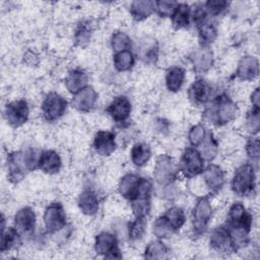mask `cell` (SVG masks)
Segmentation results:
<instances>
[{
	"instance_id": "cell-1",
	"label": "cell",
	"mask_w": 260,
	"mask_h": 260,
	"mask_svg": "<svg viewBox=\"0 0 260 260\" xmlns=\"http://www.w3.org/2000/svg\"><path fill=\"white\" fill-rule=\"evenodd\" d=\"M151 183L134 174H128L122 178L119 184L120 194L130 201L139 197H150Z\"/></svg>"
},
{
	"instance_id": "cell-2",
	"label": "cell",
	"mask_w": 260,
	"mask_h": 260,
	"mask_svg": "<svg viewBox=\"0 0 260 260\" xmlns=\"http://www.w3.org/2000/svg\"><path fill=\"white\" fill-rule=\"evenodd\" d=\"M238 111L237 105L228 96L222 95L218 96L214 102V106L207 110L206 116L212 123L222 125L235 119Z\"/></svg>"
},
{
	"instance_id": "cell-3",
	"label": "cell",
	"mask_w": 260,
	"mask_h": 260,
	"mask_svg": "<svg viewBox=\"0 0 260 260\" xmlns=\"http://www.w3.org/2000/svg\"><path fill=\"white\" fill-rule=\"evenodd\" d=\"M232 188L240 196L249 195L255 188V173L251 165L241 166L235 173Z\"/></svg>"
},
{
	"instance_id": "cell-4",
	"label": "cell",
	"mask_w": 260,
	"mask_h": 260,
	"mask_svg": "<svg viewBox=\"0 0 260 260\" xmlns=\"http://www.w3.org/2000/svg\"><path fill=\"white\" fill-rule=\"evenodd\" d=\"M203 160L204 159L202 158V156L200 155L197 149L189 147L185 149L182 155L180 169L186 177L188 178L195 177L203 172V169H204Z\"/></svg>"
},
{
	"instance_id": "cell-5",
	"label": "cell",
	"mask_w": 260,
	"mask_h": 260,
	"mask_svg": "<svg viewBox=\"0 0 260 260\" xmlns=\"http://www.w3.org/2000/svg\"><path fill=\"white\" fill-rule=\"evenodd\" d=\"M66 100L56 92L49 93L42 104L43 115L48 121H55L62 117L66 111Z\"/></svg>"
},
{
	"instance_id": "cell-6",
	"label": "cell",
	"mask_w": 260,
	"mask_h": 260,
	"mask_svg": "<svg viewBox=\"0 0 260 260\" xmlns=\"http://www.w3.org/2000/svg\"><path fill=\"white\" fill-rule=\"evenodd\" d=\"M212 215V208L207 198H200L193 209V230L196 234L203 233Z\"/></svg>"
},
{
	"instance_id": "cell-7",
	"label": "cell",
	"mask_w": 260,
	"mask_h": 260,
	"mask_svg": "<svg viewBox=\"0 0 260 260\" xmlns=\"http://www.w3.org/2000/svg\"><path fill=\"white\" fill-rule=\"evenodd\" d=\"M94 249L99 255H103L105 258L114 259L122 257L118 248L117 239L110 233L103 232L96 236Z\"/></svg>"
},
{
	"instance_id": "cell-8",
	"label": "cell",
	"mask_w": 260,
	"mask_h": 260,
	"mask_svg": "<svg viewBox=\"0 0 260 260\" xmlns=\"http://www.w3.org/2000/svg\"><path fill=\"white\" fill-rule=\"evenodd\" d=\"M44 222L49 233H56L65 228L66 214L63 206L59 203H52L46 208L44 214Z\"/></svg>"
},
{
	"instance_id": "cell-9",
	"label": "cell",
	"mask_w": 260,
	"mask_h": 260,
	"mask_svg": "<svg viewBox=\"0 0 260 260\" xmlns=\"http://www.w3.org/2000/svg\"><path fill=\"white\" fill-rule=\"evenodd\" d=\"M28 106L25 101L19 100L9 103L5 109V116L8 123L14 127L21 126L28 118Z\"/></svg>"
},
{
	"instance_id": "cell-10",
	"label": "cell",
	"mask_w": 260,
	"mask_h": 260,
	"mask_svg": "<svg viewBox=\"0 0 260 260\" xmlns=\"http://www.w3.org/2000/svg\"><path fill=\"white\" fill-rule=\"evenodd\" d=\"M176 169L173 159L168 155H160L154 169V178L160 185H167L175 179Z\"/></svg>"
},
{
	"instance_id": "cell-11",
	"label": "cell",
	"mask_w": 260,
	"mask_h": 260,
	"mask_svg": "<svg viewBox=\"0 0 260 260\" xmlns=\"http://www.w3.org/2000/svg\"><path fill=\"white\" fill-rule=\"evenodd\" d=\"M107 112L117 123L125 122L131 112L130 101L124 95H119L112 101L107 109Z\"/></svg>"
},
{
	"instance_id": "cell-12",
	"label": "cell",
	"mask_w": 260,
	"mask_h": 260,
	"mask_svg": "<svg viewBox=\"0 0 260 260\" xmlns=\"http://www.w3.org/2000/svg\"><path fill=\"white\" fill-rule=\"evenodd\" d=\"M210 246L213 250L221 253H228L235 250L228 228L218 226L212 232L210 237Z\"/></svg>"
},
{
	"instance_id": "cell-13",
	"label": "cell",
	"mask_w": 260,
	"mask_h": 260,
	"mask_svg": "<svg viewBox=\"0 0 260 260\" xmlns=\"http://www.w3.org/2000/svg\"><path fill=\"white\" fill-rule=\"evenodd\" d=\"M14 223L19 234H31L36 224V214L34 210L30 207L19 209L14 216Z\"/></svg>"
},
{
	"instance_id": "cell-14",
	"label": "cell",
	"mask_w": 260,
	"mask_h": 260,
	"mask_svg": "<svg viewBox=\"0 0 260 260\" xmlns=\"http://www.w3.org/2000/svg\"><path fill=\"white\" fill-rule=\"evenodd\" d=\"M93 146L101 155H110L116 148L115 135L111 131H99L93 140Z\"/></svg>"
},
{
	"instance_id": "cell-15",
	"label": "cell",
	"mask_w": 260,
	"mask_h": 260,
	"mask_svg": "<svg viewBox=\"0 0 260 260\" xmlns=\"http://www.w3.org/2000/svg\"><path fill=\"white\" fill-rule=\"evenodd\" d=\"M189 98L196 105L207 103L211 98V86L203 79H197L189 88Z\"/></svg>"
},
{
	"instance_id": "cell-16",
	"label": "cell",
	"mask_w": 260,
	"mask_h": 260,
	"mask_svg": "<svg viewBox=\"0 0 260 260\" xmlns=\"http://www.w3.org/2000/svg\"><path fill=\"white\" fill-rule=\"evenodd\" d=\"M98 99V94L94 91L92 87H84L80 91L74 94V98L72 100V104L74 108H76L79 111H89L95 104Z\"/></svg>"
},
{
	"instance_id": "cell-17",
	"label": "cell",
	"mask_w": 260,
	"mask_h": 260,
	"mask_svg": "<svg viewBox=\"0 0 260 260\" xmlns=\"http://www.w3.org/2000/svg\"><path fill=\"white\" fill-rule=\"evenodd\" d=\"M38 168L48 174H55L61 168V158L59 154L53 150H46L41 152Z\"/></svg>"
},
{
	"instance_id": "cell-18",
	"label": "cell",
	"mask_w": 260,
	"mask_h": 260,
	"mask_svg": "<svg viewBox=\"0 0 260 260\" xmlns=\"http://www.w3.org/2000/svg\"><path fill=\"white\" fill-rule=\"evenodd\" d=\"M204 181L207 187L212 192H217L221 189L224 182V175L222 170L215 165H209L204 170Z\"/></svg>"
},
{
	"instance_id": "cell-19",
	"label": "cell",
	"mask_w": 260,
	"mask_h": 260,
	"mask_svg": "<svg viewBox=\"0 0 260 260\" xmlns=\"http://www.w3.org/2000/svg\"><path fill=\"white\" fill-rule=\"evenodd\" d=\"M258 61L251 56L243 57L239 63L237 76L243 80H251L258 74Z\"/></svg>"
},
{
	"instance_id": "cell-20",
	"label": "cell",
	"mask_w": 260,
	"mask_h": 260,
	"mask_svg": "<svg viewBox=\"0 0 260 260\" xmlns=\"http://www.w3.org/2000/svg\"><path fill=\"white\" fill-rule=\"evenodd\" d=\"M78 206L80 210L87 215L94 214L99 209V199L91 190L83 191L78 198Z\"/></svg>"
},
{
	"instance_id": "cell-21",
	"label": "cell",
	"mask_w": 260,
	"mask_h": 260,
	"mask_svg": "<svg viewBox=\"0 0 260 260\" xmlns=\"http://www.w3.org/2000/svg\"><path fill=\"white\" fill-rule=\"evenodd\" d=\"M87 81H88V76L86 73H84L81 70H74L71 73H69V75L65 80V83L68 90L73 94H75L81 89H83L84 87H86Z\"/></svg>"
},
{
	"instance_id": "cell-22",
	"label": "cell",
	"mask_w": 260,
	"mask_h": 260,
	"mask_svg": "<svg viewBox=\"0 0 260 260\" xmlns=\"http://www.w3.org/2000/svg\"><path fill=\"white\" fill-rule=\"evenodd\" d=\"M185 71L181 67H172L168 70L166 84L170 91H178L184 83Z\"/></svg>"
},
{
	"instance_id": "cell-23",
	"label": "cell",
	"mask_w": 260,
	"mask_h": 260,
	"mask_svg": "<svg viewBox=\"0 0 260 260\" xmlns=\"http://www.w3.org/2000/svg\"><path fill=\"white\" fill-rule=\"evenodd\" d=\"M191 61L197 70L205 71L212 65V53L208 49H199L192 55Z\"/></svg>"
},
{
	"instance_id": "cell-24",
	"label": "cell",
	"mask_w": 260,
	"mask_h": 260,
	"mask_svg": "<svg viewBox=\"0 0 260 260\" xmlns=\"http://www.w3.org/2000/svg\"><path fill=\"white\" fill-rule=\"evenodd\" d=\"M151 151L148 145L144 143H136L131 149V159L134 165L141 167L145 165L150 158Z\"/></svg>"
},
{
	"instance_id": "cell-25",
	"label": "cell",
	"mask_w": 260,
	"mask_h": 260,
	"mask_svg": "<svg viewBox=\"0 0 260 260\" xmlns=\"http://www.w3.org/2000/svg\"><path fill=\"white\" fill-rule=\"evenodd\" d=\"M20 242L19 233L14 228H7V230L2 229L1 234V251L5 252L14 247H16Z\"/></svg>"
},
{
	"instance_id": "cell-26",
	"label": "cell",
	"mask_w": 260,
	"mask_h": 260,
	"mask_svg": "<svg viewBox=\"0 0 260 260\" xmlns=\"http://www.w3.org/2000/svg\"><path fill=\"white\" fill-rule=\"evenodd\" d=\"M154 9V2L152 1H134L131 4V14L137 20H141L149 16Z\"/></svg>"
},
{
	"instance_id": "cell-27",
	"label": "cell",
	"mask_w": 260,
	"mask_h": 260,
	"mask_svg": "<svg viewBox=\"0 0 260 260\" xmlns=\"http://www.w3.org/2000/svg\"><path fill=\"white\" fill-rule=\"evenodd\" d=\"M166 219L169 221L171 226L174 229V231L180 230L183 224L185 223V213L182 208L180 207H171L169 208L166 213L164 214Z\"/></svg>"
},
{
	"instance_id": "cell-28",
	"label": "cell",
	"mask_w": 260,
	"mask_h": 260,
	"mask_svg": "<svg viewBox=\"0 0 260 260\" xmlns=\"http://www.w3.org/2000/svg\"><path fill=\"white\" fill-rule=\"evenodd\" d=\"M217 151V144L212 136L211 132H208L205 139L200 143V155L203 159L211 160Z\"/></svg>"
},
{
	"instance_id": "cell-29",
	"label": "cell",
	"mask_w": 260,
	"mask_h": 260,
	"mask_svg": "<svg viewBox=\"0 0 260 260\" xmlns=\"http://www.w3.org/2000/svg\"><path fill=\"white\" fill-rule=\"evenodd\" d=\"M173 23L177 27H186L190 22V8L187 4H178L173 15Z\"/></svg>"
},
{
	"instance_id": "cell-30",
	"label": "cell",
	"mask_w": 260,
	"mask_h": 260,
	"mask_svg": "<svg viewBox=\"0 0 260 260\" xmlns=\"http://www.w3.org/2000/svg\"><path fill=\"white\" fill-rule=\"evenodd\" d=\"M134 64V56L128 51L118 52L114 56V65L117 70L119 71H126L129 70Z\"/></svg>"
},
{
	"instance_id": "cell-31",
	"label": "cell",
	"mask_w": 260,
	"mask_h": 260,
	"mask_svg": "<svg viewBox=\"0 0 260 260\" xmlns=\"http://www.w3.org/2000/svg\"><path fill=\"white\" fill-rule=\"evenodd\" d=\"M198 26V31H199V40L201 45L207 46L210 43L213 42V40L216 37V28L215 26L210 23L209 21H204Z\"/></svg>"
},
{
	"instance_id": "cell-32",
	"label": "cell",
	"mask_w": 260,
	"mask_h": 260,
	"mask_svg": "<svg viewBox=\"0 0 260 260\" xmlns=\"http://www.w3.org/2000/svg\"><path fill=\"white\" fill-rule=\"evenodd\" d=\"M168 253L166 245L160 241H152L145 249L144 256L148 259H161L165 258Z\"/></svg>"
},
{
	"instance_id": "cell-33",
	"label": "cell",
	"mask_w": 260,
	"mask_h": 260,
	"mask_svg": "<svg viewBox=\"0 0 260 260\" xmlns=\"http://www.w3.org/2000/svg\"><path fill=\"white\" fill-rule=\"evenodd\" d=\"M132 210L136 218H145L150 210V200L149 197H139L131 201Z\"/></svg>"
},
{
	"instance_id": "cell-34",
	"label": "cell",
	"mask_w": 260,
	"mask_h": 260,
	"mask_svg": "<svg viewBox=\"0 0 260 260\" xmlns=\"http://www.w3.org/2000/svg\"><path fill=\"white\" fill-rule=\"evenodd\" d=\"M153 233L157 238H168L173 233H175V231L162 215L158 217L153 223Z\"/></svg>"
},
{
	"instance_id": "cell-35",
	"label": "cell",
	"mask_w": 260,
	"mask_h": 260,
	"mask_svg": "<svg viewBox=\"0 0 260 260\" xmlns=\"http://www.w3.org/2000/svg\"><path fill=\"white\" fill-rule=\"evenodd\" d=\"M112 47L116 51V53L128 51L131 47V41L125 32L118 31L112 38Z\"/></svg>"
},
{
	"instance_id": "cell-36",
	"label": "cell",
	"mask_w": 260,
	"mask_h": 260,
	"mask_svg": "<svg viewBox=\"0 0 260 260\" xmlns=\"http://www.w3.org/2000/svg\"><path fill=\"white\" fill-rule=\"evenodd\" d=\"M207 133L206 129L202 125H196L191 128L189 132V141L194 146H199L200 143L205 139Z\"/></svg>"
},
{
	"instance_id": "cell-37",
	"label": "cell",
	"mask_w": 260,
	"mask_h": 260,
	"mask_svg": "<svg viewBox=\"0 0 260 260\" xmlns=\"http://www.w3.org/2000/svg\"><path fill=\"white\" fill-rule=\"evenodd\" d=\"M145 218H136L129 226V238L133 241L142 238L145 232Z\"/></svg>"
},
{
	"instance_id": "cell-38",
	"label": "cell",
	"mask_w": 260,
	"mask_h": 260,
	"mask_svg": "<svg viewBox=\"0 0 260 260\" xmlns=\"http://www.w3.org/2000/svg\"><path fill=\"white\" fill-rule=\"evenodd\" d=\"M177 6H178L177 2H170V1L154 2V7L157 10L158 14L161 16H172Z\"/></svg>"
},
{
	"instance_id": "cell-39",
	"label": "cell",
	"mask_w": 260,
	"mask_h": 260,
	"mask_svg": "<svg viewBox=\"0 0 260 260\" xmlns=\"http://www.w3.org/2000/svg\"><path fill=\"white\" fill-rule=\"evenodd\" d=\"M259 109L254 108L247 117V126L252 132H257L259 129Z\"/></svg>"
},
{
	"instance_id": "cell-40",
	"label": "cell",
	"mask_w": 260,
	"mask_h": 260,
	"mask_svg": "<svg viewBox=\"0 0 260 260\" xmlns=\"http://www.w3.org/2000/svg\"><path fill=\"white\" fill-rule=\"evenodd\" d=\"M247 152L252 160L258 161L259 158V140L258 138H252L247 143Z\"/></svg>"
},
{
	"instance_id": "cell-41",
	"label": "cell",
	"mask_w": 260,
	"mask_h": 260,
	"mask_svg": "<svg viewBox=\"0 0 260 260\" xmlns=\"http://www.w3.org/2000/svg\"><path fill=\"white\" fill-rule=\"evenodd\" d=\"M228 3L225 1H208L205 6L206 10H208L212 14H219L222 10L225 9Z\"/></svg>"
},
{
	"instance_id": "cell-42",
	"label": "cell",
	"mask_w": 260,
	"mask_h": 260,
	"mask_svg": "<svg viewBox=\"0 0 260 260\" xmlns=\"http://www.w3.org/2000/svg\"><path fill=\"white\" fill-rule=\"evenodd\" d=\"M89 38V30L87 27H85L84 25L80 26L77 31H76V41L79 42L80 44H82L83 42H87Z\"/></svg>"
},
{
	"instance_id": "cell-43",
	"label": "cell",
	"mask_w": 260,
	"mask_h": 260,
	"mask_svg": "<svg viewBox=\"0 0 260 260\" xmlns=\"http://www.w3.org/2000/svg\"><path fill=\"white\" fill-rule=\"evenodd\" d=\"M251 101H252V104L254 105V108L259 109V88H256L254 92H252Z\"/></svg>"
}]
</instances>
